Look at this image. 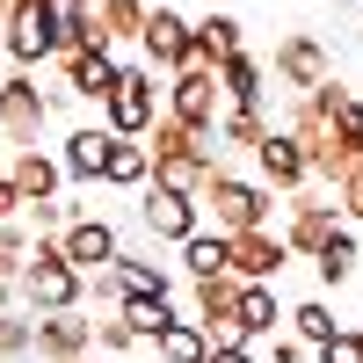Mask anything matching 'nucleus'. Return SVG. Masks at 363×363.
<instances>
[{
    "mask_svg": "<svg viewBox=\"0 0 363 363\" xmlns=\"http://www.w3.org/2000/svg\"><path fill=\"white\" fill-rule=\"evenodd\" d=\"M15 291H22L37 313H80L87 277H73V269H66V247H58V240H29V262H22Z\"/></svg>",
    "mask_w": 363,
    "mask_h": 363,
    "instance_id": "f257e3e1",
    "label": "nucleus"
},
{
    "mask_svg": "<svg viewBox=\"0 0 363 363\" xmlns=\"http://www.w3.org/2000/svg\"><path fill=\"white\" fill-rule=\"evenodd\" d=\"M160 109H167V87H160V73L124 66V73H116V87H109V102H102V131H109V138H145Z\"/></svg>",
    "mask_w": 363,
    "mask_h": 363,
    "instance_id": "f03ea898",
    "label": "nucleus"
},
{
    "mask_svg": "<svg viewBox=\"0 0 363 363\" xmlns=\"http://www.w3.org/2000/svg\"><path fill=\"white\" fill-rule=\"evenodd\" d=\"M196 211H211V225H218L225 240H233V233H262V225H269V189L247 182V174H225V167H218V174L203 182Z\"/></svg>",
    "mask_w": 363,
    "mask_h": 363,
    "instance_id": "7ed1b4c3",
    "label": "nucleus"
},
{
    "mask_svg": "<svg viewBox=\"0 0 363 363\" xmlns=\"http://www.w3.org/2000/svg\"><path fill=\"white\" fill-rule=\"evenodd\" d=\"M218 73H211V66H182L174 80H167V109L160 116H174V124L182 131H189V138H203L211 124H218Z\"/></svg>",
    "mask_w": 363,
    "mask_h": 363,
    "instance_id": "20e7f679",
    "label": "nucleus"
},
{
    "mask_svg": "<svg viewBox=\"0 0 363 363\" xmlns=\"http://www.w3.org/2000/svg\"><path fill=\"white\" fill-rule=\"evenodd\" d=\"M284 262H291V247H284L277 225H262V233H233V240H225V277H233V284H277Z\"/></svg>",
    "mask_w": 363,
    "mask_h": 363,
    "instance_id": "39448f33",
    "label": "nucleus"
},
{
    "mask_svg": "<svg viewBox=\"0 0 363 363\" xmlns=\"http://www.w3.org/2000/svg\"><path fill=\"white\" fill-rule=\"evenodd\" d=\"M44 116H51V95H44L29 73H8V80H0V131H8L15 153L44 138Z\"/></svg>",
    "mask_w": 363,
    "mask_h": 363,
    "instance_id": "423d86ee",
    "label": "nucleus"
},
{
    "mask_svg": "<svg viewBox=\"0 0 363 363\" xmlns=\"http://www.w3.org/2000/svg\"><path fill=\"white\" fill-rule=\"evenodd\" d=\"M138 51H145V73H167V80H174L182 66H189V22H182L167 0H160V8H145Z\"/></svg>",
    "mask_w": 363,
    "mask_h": 363,
    "instance_id": "0eeeda50",
    "label": "nucleus"
},
{
    "mask_svg": "<svg viewBox=\"0 0 363 363\" xmlns=\"http://www.w3.org/2000/svg\"><path fill=\"white\" fill-rule=\"evenodd\" d=\"M29 356H44V363H80V356H95V320H87V313H37Z\"/></svg>",
    "mask_w": 363,
    "mask_h": 363,
    "instance_id": "6e6552de",
    "label": "nucleus"
},
{
    "mask_svg": "<svg viewBox=\"0 0 363 363\" xmlns=\"http://www.w3.org/2000/svg\"><path fill=\"white\" fill-rule=\"evenodd\" d=\"M277 80L291 87V95H313V87L335 80V58H327L320 37H306V29H291V37L277 44Z\"/></svg>",
    "mask_w": 363,
    "mask_h": 363,
    "instance_id": "1a4fd4ad",
    "label": "nucleus"
},
{
    "mask_svg": "<svg viewBox=\"0 0 363 363\" xmlns=\"http://www.w3.org/2000/svg\"><path fill=\"white\" fill-rule=\"evenodd\" d=\"M138 225L153 233V240H189V233H203V211L189 203V196H174V189H160V182H145L138 189Z\"/></svg>",
    "mask_w": 363,
    "mask_h": 363,
    "instance_id": "9d476101",
    "label": "nucleus"
},
{
    "mask_svg": "<svg viewBox=\"0 0 363 363\" xmlns=\"http://www.w3.org/2000/svg\"><path fill=\"white\" fill-rule=\"evenodd\" d=\"M58 247H66V269H73V277H102V269L124 255V247H116V225L102 218V211H95V218H73L66 233H58Z\"/></svg>",
    "mask_w": 363,
    "mask_h": 363,
    "instance_id": "9b49d317",
    "label": "nucleus"
},
{
    "mask_svg": "<svg viewBox=\"0 0 363 363\" xmlns=\"http://www.w3.org/2000/svg\"><path fill=\"white\" fill-rule=\"evenodd\" d=\"M335 233H342V218H335V203H327V196H313V189H298V196H291V225H284V247H291V255H306V262H313Z\"/></svg>",
    "mask_w": 363,
    "mask_h": 363,
    "instance_id": "f8f14e48",
    "label": "nucleus"
},
{
    "mask_svg": "<svg viewBox=\"0 0 363 363\" xmlns=\"http://www.w3.org/2000/svg\"><path fill=\"white\" fill-rule=\"evenodd\" d=\"M255 167H262V189H306V182H313V167H306V153H298V138L291 131H277V124H269L262 131V145H255Z\"/></svg>",
    "mask_w": 363,
    "mask_h": 363,
    "instance_id": "ddd939ff",
    "label": "nucleus"
},
{
    "mask_svg": "<svg viewBox=\"0 0 363 363\" xmlns=\"http://www.w3.org/2000/svg\"><path fill=\"white\" fill-rule=\"evenodd\" d=\"M233 51H247V44H240V15L211 8L203 22H189V66H211V73H218Z\"/></svg>",
    "mask_w": 363,
    "mask_h": 363,
    "instance_id": "4468645a",
    "label": "nucleus"
},
{
    "mask_svg": "<svg viewBox=\"0 0 363 363\" xmlns=\"http://www.w3.org/2000/svg\"><path fill=\"white\" fill-rule=\"evenodd\" d=\"M233 327H240V342H277V327H284L277 284H240V298H233Z\"/></svg>",
    "mask_w": 363,
    "mask_h": 363,
    "instance_id": "2eb2a0df",
    "label": "nucleus"
},
{
    "mask_svg": "<svg viewBox=\"0 0 363 363\" xmlns=\"http://www.w3.org/2000/svg\"><path fill=\"white\" fill-rule=\"evenodd\" d=\"M58 66H66V87H58V95H80V102H109L116 73H124L109 51H66Z\"/></svg>",
    "mask_w": 363,
    "mask_h": 363,
    "instance_id": "dca6fc26",
    "label": "nucleus"
},
{
    "mask_svg": "<svg viewBox=\"0 0 363 363\" xmlns=\"http://www.w3.org/2000/svg\"><path fill=\"white\" fill-rule=\"evenodd\" d=\"M262 131H269V116H262V109H218V124H211L196 145H203L211 160H225V153H255Z\"/></svg>",
    "mask_w": 363,
    "mask_h": 363,
    "instance_id": "f3484780",
    "label": "nucleus"
},
{
    "mask_svg": "<svg viewBox=\"0 0 363 363\" xmlns=\"http://www.w3.org/2000/svg\"><path fill=\"white\" fill-rule=\"evenodd\" d=\"M8 182H15V196H22V211H29V203H51V196H58L66 167H58L44 145H22V153H15V167H8Z\"/></svg>",
    "mask_w": 363,
    "mask_h": 363,
    "instance_id": "a211bd4d",
    "label": "nucleus"
},
{
    "mask_svg": "<svg viewBox=\"0 0 363 363\" xmlns=\"http://www.w3.org/2000/svg\"><path fill=\"white\" fill-rule=\"evenodd\" d=\"M211 174H218V160H211L203 153V145H182V153H167V160H153V182H160V189H174V196H203V182Z\"/></svg>",
    "mask_w": 363,
    "mask_h": 363,
    "instance_id": "6ab92c4d",
    "label": "nucleus"
},
{
    "mask_svg": "<svg viewBox=\"0 0 363 363\" xmlns=\"http://www.w3.org/2000/svg\"><path fill=\"white\" fill-rule=\"evenodd\" d=\"M262 87H269V66H262L255 51H233L225 66H218V95L233 109H262Z\"/></svg>",
    "mask_w": 363,
    "mask_h": 363,
    "instance_id": "aec40b11",
    "label": "nucleus"
},
{
    "mask_svg": "<svg viewBox=\"0 0 363 363\" xmlns=\"http://www.w3.org/2000/svg\"><path fill=\"white\" fill-rule=\"evenodd\" d=\"M109 145H116V138H109L102 124H80V131L66 138V153H58V167H66L73 182H102V167H109Z\"/></svg>",
    "mask_w": 363,
    "mask_h": 363,
    "instance_id": "412c9836",
    "label": "nucleus"
},
{
    "mask_svg": "<svg viewBox=\"0 0 363 363\" xmlns=\"http://www.w3.org/2000/svg\"><path fill=\"white\" fill-rule=\"evenodd\" d=\"M8 58L15 66H44V58H58V44H51V29H44V15H37V0L8 22Z\"/></svg>",
    "mask_w": 363,
    "mask_h": 363,
    "instance_id": "4be33fe9",
    "label": "nucleus"
},
{
    "mask_svg": "<svg viewBox=\"0 0 363 363\" xmlns=\"http://www.w3.org/2000/svg\"><path fill=\"white\" fill-rule=\"evenodd\" d=\"M109 277H116V291H124V298H167V269H160L153 255H116Z\"/></svg>",
    "mask_w": 363,
    "mask_h": 363,
    "instance_id": "5701e85b",
    "label": "nucleus"
},
{
    "mask_svg": "<svg viewBox=\"0 0 363 363\" xmlns=\"http://www.w3.org/2000/svg\"><path fill=\"white\" fill-rule=\"evenodd\" d=\"M145 8H153V0H95V29H102V44H138Z\"/></svg>",
    "mask_w": 363,
    "mask_h": 363,
    "instance_id": "b1692460",
    "label": "nucleus"
},
{
    "mask_svg": "<svg viewBox=\"0 0 363 363\" xmlns=\"http://www.w3.org/2000/svg\"><path fill=\"white\" fill-rule=\"evenodd\" d=\"M102 182H109V189H145V182H153V160H145V145H138V138H116V145H109Z\"/></svg>",
    "mask_w": 363,
    "mask_h": 363,
    "instance_id": "393cba45",
    "label": "nucleus"
},
{
    "mask_svg": "<svg viewBox=\"0 0 363 363\" xmlns=\"http://www.w3.org/2000/svg\"><path fill=\"white\" fill-rule=\"evenodd\" d=\"M116 320L131 327V342H160L167 327H174V306H167V298H124Z\"/></svg>",
    "mask_w": 363,
    "mask_h": 363,
    "instance_id": "a878e982",
    "label": "nucleus"
},
{
    "mask_svg": "<svg viewBox=\"0 0 363 363\" xmlns=\"http://www.w3.org/2000/svg\"><path fill=\"white\" fill-rule=\"evenodd\" d=\"M182 269H189V284L225 277V233H189L182 240Z\"/></svg>",
    "mask_w": 363,
    "mask_h": 363,
    "instance_id": "bb28decb",
    "label": "nucleus"
},
{
    "mask_svg": "<svg viewBox=\"0 0 363 363\" xmlns=\"http://www.w3.org/2000/svg\"><path fill=\"white\" fill-rule=\"evenodd\" d=\"M153 349H160V363H203V356H211V342H203V327H196V320H174Z\"/></svg>",
    "mask_w": 363,
    "mask_h": 363,
    "instance_id": "cd10ccee",
    "label": "nucleus"
},
{
    "mask_svg": "<svg viewBox=\"0 0 363 363\" xmlns=\"http://www.w3.org/2000/svg\"><path fill=\"white\" fill-rule=\"evenodd\" d=\"M327 131H335L342 160H363V102H356V95H342L335 109H327Z\"/></svg>",
    "mask_w": 363,
    "mask_h": 363,
    "instance_id": "c85d7f7f",
    "label": "nucleus"
},
{
    "mask_svg": "<svg viewBox=\"0 0 363 363\" xmlns=\"http://www.w3.org/2000/svg\"><path fill=\"white\" fill-rule=\"evenodd\" d=\"M284 320H291V335L306 342V349H320V342H335V313H327V298H306V306H291Z\"/></svg>",
    "mask_w": 363,
    "mask_h": 363,
    "instance_id": "c756f323",
    "label": "nucleus"
},
{
    "mask_svg": "<svg viewBox=\"0 0 363 363\" xmlns=\"http://www.w3.org/2000/svg\"><path fill=\"white\" fill-rule=\"evenodd\" d=\"M313 269H320V284H349V277H356V233L342 225V233L313 255Z\"/></svg>",
    "mask_w": 363,
    "mask_h": 363,
    "instance_id": "7c9ffc66",
    "label": "nucleus"
},
{
    "mask_svg": "<svg viewBox=\"0 0 363 363\" xmlns=\"http://www.w3.org/2000/svg\"><path fill=\"white\" fill-rule=\"evenodd\" d=\"M327 189H335V196H327V203H335V218H349V225H363V160H349L335 182H327Z\"/></svg>",
    "mask_w": 363,
    "mask_h": 363,
    "instance_id": "2f4dec72",
    "label": "nucleus"
},
{
    "mask_svg": "<svg viewBox=\"0 0 363 363\" xmlns=\"http://www.w3.org/2000/svg\"><path fill=\"white\" fill-rule=\"evenodd\" d=\"M29 240H37V233H22V225H0V284H15V277H22V262H29Z\"/></svg>",
    "mask_w": 363,
    "mask_h": 363,
    "instance_id": "473e14b6",
    "label": "nucleus"
},
{
    "mask_svg": "<svg viewBox=\"0 0 363 363\" xmlns=\"http://www.w3.org/2000/svg\"><path fill=\"white\" fill-rule=\"evenodd\" d=\"M29 335H37V320L0 313V363H22V356H29Z\"/></svg>",
    "mask_w": 363,
    "mask_h": 363,
    "instance_id": "72a5a7b5",
    "label": "nucleus"
},
{
    "mask_svg": "<svg viewBox=\"0 0 363 363\" xmlns=\"http://www.w3.org/2000/svg\"><path fill=\"white\" fill-rule=\"evenodd\" d=\"M124 349H138V342H131V327L116 320V313H109V320H95V356H109V363H116Z\"/></svg>",
    "mask_w": 363,
    "mask_h": 363,
    "instance_id": "f704fd0d",
    "label": "nucleus"
},
{
    "mask_svg": "<svg viewBox=\"0 0 363 363\" xmlns=\"http://www.w3.org/2000/svg\"><path fill=\"white\" fill-rule=\"evenodd\" d=\"M313 356H320V363H363V335H349V327H335V342H320Z\"/></svg>",
    "mask_w": 363,
    "mask_h": 363,
    "instance_id": "c9c22d12",
    "label": "nucleus"
},
{
    "mask_svg": "<svg viewBox=\"0 0 363 363\" xmlns=\"http://www.w3.org/2000/svg\"><path fill=\"white\" fill-rule=\"evenodd\" d=\"M15 218H22V196H15V182L0 174V225H15Z\"/></svg>",
    "mask_w": 363,
    "mask_h": 363,
    "instance_id": "e433bc0d",
    "label": "nucleus"
},
{
    "mask_svg": "<svg viewBox=\"0 0 363 363\" xmlns=\"http://www.w3.org/2000/svg\"><path fill=\"white\" fill-rule=\"evenodd\" d=\"M277 363H313V356H306V342H277Z\"/></svg>",
    "mask_w": 363,
    "mask_h": 363,
    "instance_id": "4c0bfd02",
    "label": "nucleus"
},
{
    "mask_svg": "<svg viewBox=\"0 0 363 363\" xmlns=\"http://www.w3.org/2000/svg\"><path fill=\"white\" fill-rule=\"evenodd\" d=\"M203 363H255V356H247V349H211Z\"/></svg>",
    "mask_w": 363,
    "mask_h": 363,
    "instance_id": "58836bf2",
    "label": "nucleus"
},
{
    "mask_svg": "<svg viewBox=\"0 0 363 363\" xmlns=\"http://www.w3.org/2000/svg\"><path fill=\"white\" fill-rule=\"evenodd\" d=\"M22 8H29V0H0V29H8V22H15Z\"/></svg>",
    "mask_w": 363,
    "mask_h": 363,
    "instance_id": "ea45409f",
    "label": "nucleus"
},
{
    "mask_svg": "<svg viewBox=\"0 0 363 363\" xmlns=\"http://www.w3.org/2000/svg\"><path fill=\"white\" fill-rule=\"evenodd\" d=\"M8 298H15V284H0V313H8Z\"/></svg>",
    "mask_w": 363,
    "mask_h": 363,
    "instance_id": "a19ab883",
    "label": "nucleus"
},
{
    "mask_svg": "<svg viewBox=\"0 0 363 363\" xmlns=\"http://www.w3.org/2000/svg\"><path fill=\"white\" fill-rule=\"evenodd\" d=\"M80 363H109V356H80Z\"/></svg>",
    "mask_w": 363,
    "mask_h": 363,
    "instance_id": "79ce46f5",
    "label": "nucleus"
}]
</instances>
